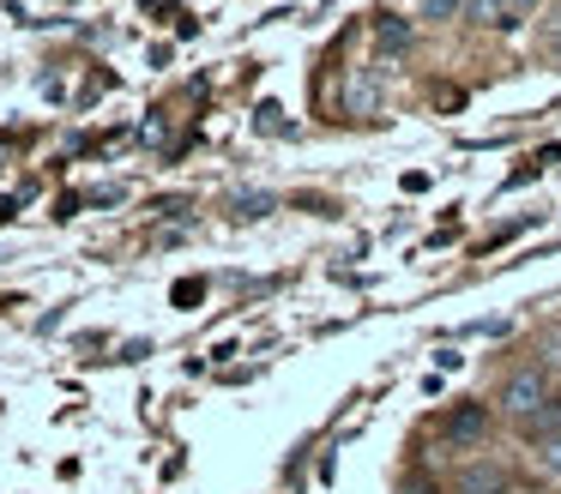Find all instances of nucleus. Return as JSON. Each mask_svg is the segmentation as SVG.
Wrapping results in <instances>:
<instances>
[{"instance_id": "1", "label": "nucleus", "mask_w": 561, "mask_h": 494, "mask_svg": "<svg viewBox=\"0 0 561 494\" xmlns=\"http://www.w3.org/2000/svg\"><path fill=\"white\" fill-rule=\"evenodd\" d=\"M556 392H561V374L543 368L537 356H519V361H507V368H501V380H495V392H489V404H495V416L507 422V428H519V422H531Z\"/></svg>"}, {"instance_id": "2", "label": "nucleus", "mask_w": 561, "mask_h": 494, "mask_svg": "<svg viewBox=\"0 0 561 494\" xmlns=\"http://www.w3.org/2000/svg\"><path fill=\"white\" fill-rule=\"evenodd\" d=\"M495 428H501V416H495V404H489V398H459V404L440 410L435 440L447 446L453 458H471V452H489Z\"/></svg>"}, {"instance_id": "3", "label": "nucleus", "mask_w": 561, "mask_h": 494, "mask_svg": "<svg viewBox=\"0 0 561 494\" xmlns=\"http://www.w3.org/2000/svg\"><path fill=\"white\" fill-rule=\"evenodd\" d=\"M513 489H519V470L501 452H471L453 464V494H513Z\"/></svg>"}, {"instance_id": "4", "label": "nucleus", "mask_w": 561, "mask_h": 494, "mask_svg": "<svg viewBox=\"0 0 561 494\" xmlns=\"http://www.w3.org/2000/svg\"><path fill=\"white\" fill-rule=\"evenodd\" d=\"M465 19L483 24V31H519V12H513V0H465Z\"/></svg>"}, {"instance_id": "5", "label": "nucleus", "mask_w": 561, "mask_h": 494, "mask_svg": "<svg viewBox=\"0 0 561 494\" xmlns=\"http://www.w3.org/2000/svg\"><path fill=\"white\" fill-rule=\"evenodd\" d=\"M513 434H519V446H543V440H556V434H561V392L549 398V404L537 410L531 422H519Z\"/></svg>"}, {"instance_id": "6", "label": "nucleus", "mask_w": 561, "mask_h": 494, "mask_svg": "<svg viewBox=\"0 0 561 494\" xmlns=\"http://www.w3.org/2000/svg\"><path fill=\"white\" fill-rule=\"evenodd\" d=\"M375 43H380V48H392V55H404V48L416 43V31H411L404 19H375Z\"/></svg>"}, {"instance_id": "7", "label": "nucleus", "mask_w": 561, "mask_h": 494, "mask_svg": "<svg viewBox=\"0 0 561 494\" xmlns=\"http://www.w3.org/2000/svg\"><path fill=\"white\" fill-rule=\"evenodd\" d=\"M531 470L561 489V434H556V440H543V446H531Z\"/></svg>"}, {"instance_id": "8", "label": "nucleus", "mask_w": 561, "mask_h": 494, "mask_svg": "<svg viewBox=\"0 0 561 494\" xmlns=\"http://www.w3.org/2000/svg\"><path fill=\"white\" fill-rule=\"evenodd\" d=\"M272 193H236V223H254V217H266L272 211Z\"/></svg>"}, {"instance_id": "9", "label": "nucleus", "mask_w": 561, "mask_h": 494, "mask_svg": "<svg viewBox=\"0 0 561 494\" xmlns=\"http://www.w3.org/2000/svg\"><path fill=\"white\" fill-rule=\"evenodd\" d=\"M416 12L428 24H453V19H465V0H416Z\"/></svg>"}, {"instance_id": "10", "label": "nucleus", "mask_w": 561, "mask_h": 494, "mask_svg": "<svg viewBox=\"0 0 561 494\" xmlns=\"http://www.w3.org/2000/svg\"><path fill=\"white\" fill-rule=\"evenodd\" d=\"M537 361H543V368H556L561 374V325H549L543 337H537V349H531Z\"/></svg>"}, {"instance_id": "11", "label": "nucleus", "mask_w": 561, "mask_h": 494, "mask_svg": "<svg viewBox=\"0 0 561 494\" xmlns=\"http://www.w3.org/2000/svg\"><path fill=\"white\" fill-rule=\"evenodd\" d=\"M375 103H380V96H375V79H356V84H351V108H356V115H368Z\"/></svg>"}, {"instance_id": "12", "label": "nucleus", "mask_w": 561, "mask_h": 494, "mask_svg": "<svg viewBox=\"0 0 561 494\" xmlns=\"http://www.w3.org/2000/svg\"><path fill=\"white\" fill-rule=\"evenodd\" d=\"M537 7V0H513V12H519V19H525V12H531Z\"/></svg>"}]
</instances>
